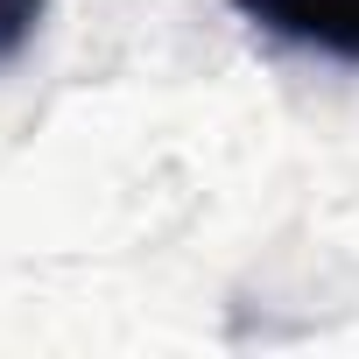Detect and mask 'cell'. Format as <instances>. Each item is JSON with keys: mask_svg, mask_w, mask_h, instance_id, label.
I'll list each match as a JSON object with an SVG mask.
<instances>
[{"mask_svg": "<svg viewBox=\"0 0 359 359\" xmlns=\"http://www.w3.org/2000/svg\"><path fill=\"white\" fill-rule=\"evenodd\" d=\"M233 8L254 29H268L275 43L359 64V0H233Z\"/></svg>", "mask_w": 359, "mask_h": 359, "instance_id": "6da1fadb", "label": "cell"}, {"mask_svg": "<svg viewBox=\"0 0 359 359\" xmlns=\"http://www.w3.org/2000/svg\"><path fill=\"white\" fill-rule=\"evenodd\" d=\"M43 15H50V0H0V64H15L29 50V36L43 29Z\"/></svg>", "mask_w": 359, "mask_h": 359, "instance_id": "7a4b0ae2", "label": "cell"}]
</instances>
